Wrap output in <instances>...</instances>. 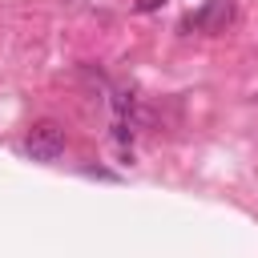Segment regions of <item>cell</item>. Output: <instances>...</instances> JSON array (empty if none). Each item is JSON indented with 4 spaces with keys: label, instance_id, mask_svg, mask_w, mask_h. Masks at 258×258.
I'll return each mask as SVG.
<instances>
[{
    "label": "cell",
    "instance_id": "cell-2",
    "mask_svg": "<svg viewBox=\"0 0 258 258\" xmlns=\"http://www.w3.org/2000/svg\"><path fill=\"white\" fill-rule=\"evenodd\" d=\"M234 20V0H206L202 12H194L185 20V28H202V32H226V24Z\"/></svg>",
    "mask_w": 258,
    "mask_h": 258
},
{
    "label": "cell",
    "instance_id": "cell-3",
    "mask_svg": "<svg viewBox=\"0 0 258 258\" xmlns=\"http://www.w3.org/2000/svg\"><path fill=\"white\" fill-rule=\"evenodd\" d=\"M157 4H165V0H137V8H141V12H153Z\"/></svg>",
    "mask_w": 258,
    "mask_h": 258
},
{
    "label": "cell",
    "instance_id": "cell-1",
    "mask_svg": "<svg viewBox=\"0 0 258 258\" xmlns=\"http://www.w3.org/2000/svg\"><path fill=\"white\" fill-rule=\"evenodd\" d=\"M24 153H28L32 161H56V157L64 153V129L52 125V121L32 125L28 137H24Z\"/></svg>",
    "mask_w": 258,
    "mask_h": 258
}]
</instances>
